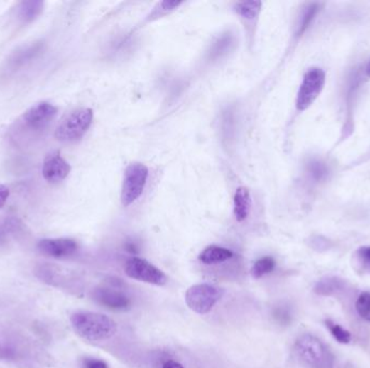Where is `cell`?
Listing matches in <instances>:
<instances>
[{
  "instance_id": "6da1fadb",
  "label": "cell",
  "mask_w": 370,
  "mask_h": 368,
  "mask_svg": "<svg viewBox=\"0 0 370 368\" xmlns=\"http://www.w3.org/2000/svg\"><path fill=\"white\" fill-rule=\"evenodd\" d=\"M71 324L78 336L92 342L107 340L117 332L116 322L98 312H74L71 316Z\"/></svg>"
},
{
  "instance_id": "7a4b0ae2",
  "label": "cell",
  "mask_w": 370,
  "mask_h": 368,
  "mask_svg": "<svg viewBox=\"0 0 370 368\" xmlns=\"http://www.w3.org/2000/svg\"><path fill=\"white\" fill-rule=\"evenodd\" d=\"M295 351L300 361L309 368H334V355L315 336L301 335L295 340Z\"/></svg>"
},
{
  "instance_id": "3957f363",
  "label": "cell",
  "mask_w": 370,
  "mask_h": 368,
  "mask_svg": "<svg viewBox=\"0 0 370 368\" xmlns=\"http://www.w3.org/2000/svg\"><path fill=\"white\" fill-rule=\"evenodd\" d=\"M94 120V111L89 108H80L66 116L55 130V138L62 143H74L80 140L90 128Z\"/></svg>"
},
{
  "instance_id": "277c9868",
  "label": "cell",
  "mask_w": 370,
  "mask_h": 368,
  "mask_svg": "<svg viewBox=\"0 0 370 368\" xmlns=\"http://www.w3.org/2000/svg\"><path fill=\"white\" fill-rule=\"evenodd\" d=\"M148 177V169L143 163L132 162L126 167L121 196L124 206H131L141 197Z\"/></svg>"
},
{
  "instance_id": "5b68a950",
  "label": "cell",
  "mask_w": 370,
  "mask_h": 368,
  "mask_svg": "<svg viewBox=\"0 0 370 368\" xmlns=\"http://www.w3.org/2000/svg\"><path fill=\"white\" fill-rule=\"evenodd\" d=\"M222 289L208 283H200L190 287L185 293V303L192 311L206 314L214 309L223 296Z\"/></svg>"
},
{
  "instance_id": "8992f818",
  "label": "cell",
  "mask_w": 370,
  "mask_h": 368,
  "mask_svg": "<svg viewBox=\"0 0 370 368\" xmlns=\"http://www.w3.org/2000/svg\"><path fill=\"white\" fill-rule=\"evenodd\" d=\"M326 74L322 68H311L303 77L298 91L295 106L299 111H307L320 96L325 86Z\"/></svg>"
},
{
  "instance_id": "52a82bcc",
  "label": "cell",
  "mask_w": 370,
  "mask_h": 368,
  "mask_svg": "<svg viewBox=\"0 0 370 368\" xmlns=\"http://www.w3.org/2000/svg\"><path fill=\"white\" fill-rule=\"evenodd\" d=\"M125 272L130 279L157 286H163L168 282L165 272L143 258L132 257L127 260Z\"/></svg>"
},
{
  "instance_id": "ba28073f",
  "label": "cell",
  "mask_w": 370,
  "mask_h": 368,
  "mask_svg": "<svg viewBox=\"0 0 370 368\" xmlns=\"http://www.w3.org/2000/svg\"><path fill=\"white\" fill-rule=\"evenodd\" d=\"M57 107L48 102H41L31 107L23 115V125L30 131L41 132L47 129L57 116Z\"/></svg>"
},
{
  "instance_id": "9c48e42d",
  "label": "cell",
  "mask_w": 370,
  "mask_h": 368,
  "mask_svg": "<svg viewBox=\"0 0 370 368\" xmlns=\"http://www.w3.org/2000/svg\"><path fill=\"white\" fill-rule=\"evenodd\" d=\"M94 301L113 311H127L131 308V299L125 291L115 286H100L92 294Z\"/></svg>"
},
{
  "instance_id": "30bf717a",
  "label": "cell",
  "mask_w": 370,
  "mask_h": 368,
  "mask_svg": "<svg viewBox=\"0 0 370 368\" xmlns=\"http://www.w3.org/2000/svg\"><path fill=\"white\" fill-rule=\"evenodd\" d=\"M37 247L43 255L63 260V258L71 257L77 252L78 244L75 240L70 238H55V239L41 240Z\"/></svg>"
},
{
  "instance_id": "8fae6325",
  "label": "cell",
  "mask_w": 370,
  "mask_h": 368,
  "mask_svg": "<svg viewBox=\"0 0 370 368\" xmlns=\"http://www.w3.org/2000/svg\"><path fill=\"white\" fill-rule=\"evenodd\" d=\"M71 172V165L60 154L49 155L43 165V177L51 184L64 181Z\"/></svg>"
},
{
  "instance_id": "7c38bea8",
  "label": "cell",
  "mask_w": 370,
  "mask_h": 368,
  "mask_svg": "<svg viewBox=\"0 0 370 368\" xmlns=\"http://www.w3.org/2000/svg\"><path fill=\"white\" fill-rule=\"evenodd\" d=\"M251 210V196L246 187L236 189L234 196V216L237 222H245Z\"/></svg>"
},
{
  "instance_id": "4fadbf2b",
  "label": "cell",
  "mask_w": 370,
  "mask_h": 368,
  "mask_svg": "<svg viewBox=\"0 0 370 368\" xmlns=\"http://www.w3.org/2000/svg\"><path fill=\"white\" fill-rule=\"evenodd\" d=\"M233 256H234V253L231 250L212 245V247H206L200 253V260L205 264H220V262L231 260Z\"/></svg>"
},
{
  "instance_id": "5bb4252c",
  "label": "cell",
  "mask_w": 370,
  "mask_h": 368,
  "mask_svg": "<svg viewBox=\"0 0 370 368\" xmlns=\"http://www.w3.org/2000/svg\"><path fill=\"white\" fill-rule=\"evenodd\" d=\"M43 9V1L39 0H30V1H23L18 6V18L24 22H32L35 18L40 16Z\"/></svg>"
},
{
  "instance_id": "9a60e30c",
  "label": "cell",
  "mask_w": 370,
  "mask_h": 368,
  "mask_svg": "<svg viewBox=\"0 0 370 368\" xmlns=\"http://www.w3.org/2000/svg\"><path fill=\"white\" fill-rule=\"evenodd\" d=\"M43 51V43H36L34 45L23 48L22 50L18 51L12 59L14 66L24 65L32 61Z\"/></svg>"
},
{
  "instance_id": "2e32d148",
  "label": "cell",
  "mask_w": 370,
  "mask_h": 368,
  "mask_svg": "<svg viewBox=\"0 0 370 368\" xmlns=\"http://www.w3.org/2000/svg\"><path fill=\"white\" fill-rule=\"evenodd\" d=\"M275 264H275L274 258L270 257V256L260 258L252 266V277L254 279H260L266 276V274H271L274 270Z\"/></svg>"
},
{
  "instance_id": "e0dca14e",
  "label": "cell",
  "mask_w": 370,
  "mask_h": 368,
  "mask_svg": "<svg viewBox=\"0 0 370 368\" xmlns=\"http://www.w3.org/2000/svg\"><path fill=\"white\" fill-rule=\"evenodd\" d=\"M262 3L259 1H250V3L236 4V12L246 20H254L259 16L261 11Z\"/></svg>"
},
{
  "instance_id": "ac0fdd59",
  "label": "cell",
  "mask_w": 370,
  "mask_h": 368,
  "mask_svg": "<svg viewBox=\"0 0 370 368\" xmlns=\"http://www.w3.org/2000/svg\"><path fill=\"white\" fill-rule=\"evenodd\" d=\"M308 172L310 177L315 182H322L327 179L330 175V167L325 162L320 160H312L308 165Z\"/></svg>"
},
{
  "instance_id": "d6986e66",
  "label": "cell",
  "mask_w": 370,
  "mask_h": 368,
  "mask_svg": "<svg viewBox=\"0 0 370 368\" xmlns=\"http://www.w3.org/2000/svg\"><path fill=\"white\" fill-rule=\"evenodd\" d=\"M343 283L336 278L325 279L320 281L315 286V291L320 295H332L342 287Z\"/></svg>"
},
{
  "instance_id": "ffe728a7",
  "label": "cell",
  "mask_w": 370,
  "mask_h": 368,
  "mask_svg": "<svg viewBox=\"0 0 370 368\" xmlns=\"http://www.w3.org/2000/svg\"><path fill=\"white\" fill-rule=\"evenodd\" d=\"M325 324L326 326H327L328 330H330V334L334 336V338L336 339L338 342H350L351 338H352V337H351V334L349 330H345V328H343L342 326L339 325V324L330 321V320H326Z\"/></svg>"
},
{
  "instance_id": "44dd1931",
  "label": "cell",
  "mask_w": 370,
  "mask_h": 368,
  "mask_svg": "<svg viewBox=\"0 0 370 368\" xmlns=\"http://www.w3.org/2000/svg\"><path fill=\"white\" fill-rule=\"evenodd\" d=\"M318 10H320V5H318V4H312V5H310L309 7L307 8L305 14H303V18H301L298 34L303 35V33L309 28V26H311L312 21L314 20L316 14H317Z\"/></svg>"
},
{
  "instance_id": "7402d4cb",
  "label": "cell",
  "mask_w": 370,
  "mask_h": 368,
  "mask_svg": "<svg viewBox=\"0 0 370 368\" xmlns=\"http://www.w3.org/2000/svg\"><path fill=\"white\" fill-rule=\"evenodd\" d=\"M355 307H357V313L364 320L370 322V293L361 294L355 303Z\"/></svg>"
},
{
  "instance_id": "603a6c76",
  "label": "cell",
  "mask_w": 370,
  "mask_h": 368,
  "mask_svg": "<svg viewBox=\"0 0 370 368\" xmlns=\"http://www.w3.org/2000/svg\"><path fill=\"white\" fill-rule=\"evenodd\" d=\"M84 368H109V365L102 359L87 357L82 361Z\"/></svg>"
},
{
  "instance_id": "cb8c5ba5",
  "label": "cell",
  "mask_w": 370,
  "mask_h": 368,
  "mask_svg": "<svg viewBox=\"0 0 370 368\" xmlns=\"http://www.w3.org/2000/svg\"><path fill=\"white\" fill-rule=\"evenodd\" d=\"M359 260L370 269V247H361L357 252Z\"/></svg>"
},
{
  "instance_id": "d4e9b609",
  "label": "cell",
  "mask_w": 370,
  "mask_h": 368,
  "mask_svg": "<svg viewBox=\"0 0 370 368\" xmlns=\"http://www.w3.org/2000/svg\"><path fill=\"white\" fill-rule=\"evenodd\" d=\"M9 188L6 187L5 185H0V208L5 206L8 198H9Z\"/></svg>"
},
{
  "instance_id": "484cf974",
  "label": "cell",
  "mask_w": 370,
  "mask_h": 368,
  "mask_svg": "<svg viewBox=\"0 0 370 368\" xmlns=\"http://www.w3.org/2000/svg\"><path fill=\"white\" fill-rule=\"evenodd\" d=\"M163 368H184L179 362L168 359L163 364Z\"/></svg>"
},
{
  "instance_id": "4316f807",
  "label": "cell",
  "mask_w": 370,
  "mask_h": 368,
  "mask_svg": "<svg viewBox=\"0 0 370 368\" xmlns=\"http://www.w3.org/2000/svg\"><path fill=\"white\" fill-rule=\"evenodd\" d=\"M366 74H367L368 77L370 78V63L368 64L367 67H366Z\"/></svg>"
},
{
  "instance_id": "83f0119b",
  "label": "cell",
  "mask_w": 370,
  "mask_h": 368,
  "mask_svg": "<svg viewBox=\"0 0 370 368\" xmlns=\"http://www.w3.org/2000/svg\"><path fill=\"white\" fill-rule=\"evenodd\" d=\"M4 353V349L3 347H1V345H0V357H1V355H3Z\"/></svg>"
},
{
  "instance_id": "f1b7e54d",
  "label": "cell",
  "mask_w": 370,
  "mask_h": 368,
  "mask_svg": "<svg viewBox=\"0 0 370 368\" xmlns=\"http://www.w3.org/2000/svg\"><path fill=\"white\" fill-rule=\"evenodd\" d=\"M0 235H1V230H0Z\"/></svg>"
}]
</instances>
